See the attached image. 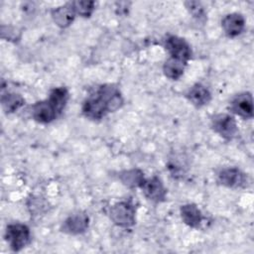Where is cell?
Returning <instances> with one entry per match:
<instances>
[{"label": "cell", "instance_id": "6da1fadb", "mask_svg": "<svg viewBox=\"0 0 254 254\" xmlns=\"http://www.w3.org/2000/svg\"><path fill=\"white\" fill-rule=\"evenodd\" d=\"M124 99L120 89L111 83L99 85L82 102L83 115L91 120H100L108 113L123 106Z\"/></svg>", "mask_w": 254, "mask_h": 254}, {"label": "cell", "instance_id": "7a4b0ae2", "mask_svg": "<svg viewBox=\"0 0 254 254\" xmlns=\"http://www.w3.org/2000/svg\"><path fill=\"white\" fill-rule=\"evenodd\" d=\"M4 237L11 250L19 252L31 242V230L24 223H10L6 226Z\"/></svg>", "mask_w": 254, "mask_h": 254}, {"label": "cell", "instance_id": "3957f363", "mask_svg": "<svg viewBox=\"0 0 254 254\" xmlns=\"http://www.w3.org/2000/svg\"><path fill=\"white\" fill-rule=\"evenodd\" d=\"M110 219L119 227L129 228L136 223V208L130 200H122L109 209Z\"/></svg>", "mask_w": 254, "mask_h": 254}, {"label": "cell", "instance_id": "277c9868", "mask_svg": "<svg viewBox=\"0 0 254 254\" xmlns=\"http://www.w3.org/2000/svg\"><path fill=\"white\" fill-rule=\"evenodd\" d=\"M210 126L224 140L230 141L238 134V126L235 118L228 113H218L211 117Z\"/></svg>", "mask_w": 254, "mask_h": 254}, {"label": "cell", "instance_id": "5b68a950", "mask_svg": "<svg viewBox=\"0 0 254 254\" xmlns=\"http://www.w3.org/2000/svg\"><path fill=\"white\" fill-rule=\"evenodd\" d=\"M164 46L171 58H175L186 63H188L191 58L192 52L190 46L184 38L170 35L166 38Z\"/></svg>", "mask_w": 254, "mask_h": 254}, {"label": "cell", "instance_id": "8992f818", "mask_svg": "<svg viewBox=\"0 0 254 254\" xmlns=\"http://www.w3.org/2000/svg\"><path fill=\"white\" fill-rule=\"evenodd\" d=\"M32 118L41 124H49L56 120L61 114L55 105L48 99L35 102L31 106Z\"/></svg>", "mask_w": 254, "mask_h": 254}, {"label": "cell", "instance_id": "52a82bcc", "mask_svg": "<svg viewBox=\"0 0 254 254\" xmlns=\"http://www.w3.org/2000/svg\"><path fill=\"white\" fill-rule=\"evenodd\" d=\"M217 181L226 188L240 189L246 186L247 176L236 167H226L217 173Z\"/></svg>", "mask_w": 254, "mask_h": 254}, {"label": "cell", "instance_id": "ba28073f", "mask_svg": "<svg viewBox=\"0 0 254 254\" xmlns=\"http://www.w3.org/2000/svg\"><path fill=\"white\" fill-rule=\"evenodd\" d=\"M229 109L243 119H251L254 115L253 97L251 92L245 91L236 94L229 103Z\"/></svg>", "mask_w": 254, "mask_h": 254}, {"label": "cell", "instance_id": "9c48e42d", "mask_svg": "<svg viewBox=\"0 0 254 254\" xmlns=\"http://www.w3.org/2000/svg\"><path fill=\"white\" fill-rule=\"evenodd\" d=\"M89 225V217L86 213L77 211L68 215L61 225V231L69 235L84 233Z\"/></svg>", "mask_w": 254, "mask_h": 254}, {"label": "cell", "instance_id": "30bf717a", "mask_svg": "<svg viewBox=\"0 0 254 254\" xmlns=\"http://www.w3.org/2000/svg\"><path fill=\"white\" fill-rule=\"evenodd\" d=\"M140 189L144 195L153 202H162L167 197V189L165 188L162 180L157 176L145 179Z\"/></svg>", "mask_w": 254, "mask_h": 254}, {"label": "cell", "instance_id": "8fae6325", "mask_svg": "<svg viewBox=\"0 0 254 254\" xmlns=\"http://www.w3.org/2000/svg\"><path fill=\"white\" fill-rule=\"evenodd\" d=\"M221 28L228 38H235L245 29V19L240 13H229L221 20Z\"/></svg>", "mask_w": 254, "mask_h": 254}, {"label": "cell", "instance_id": "7c38bea8", "mask_svg": "<svg viewBox=\"0 0 254 254\" xmlns=\"http://www.w3.org/2000/svg\"><path fill=\"white\" fill-rule=\"evenodd\" d=\"M51 16L54 23L58 27L64 29L72 24L75 19L76 13L71 2H68L62 6L54 8L51 12Z\"/></svg>", "mask_w": 254, "mask_h": 254}, {"label": "cell", "instance_id": "4fadbf2b", "mask_svg": "<svg viewBox=\"0 0 254 254\" xmlns=\"http://www.w3.org/2000/svg\"><path fill=\"white\" fill-rule=\"evenodd\" d=\"M186 96L189 101L195 107H202L208 104L211 100V93L209 89L201 83L193 84L189 89Z\"/></svg>", "mask_w": 254, "mask_h": 254}, {"label": "cell", "instance_id": "5bb4252c", "mask_svg": "<svg viewBox=\"0 0 254 254\" xmlns=\"http://www.w3.org/2000/svg\"><path fill=\"white\" fill-rule=\"evenodd\" d=\"M180 213L185 224L192 228H198L203 220L200 209L194 203H186L181 206Z\"/></svg>", "mask_w": 254, "mask_h": 254}, {"label": "cell", "instance_id": "9a60e30c", "mask_svg": "<svg viewBox=\"0 0 254 254\" xmlns=\"http://www.w3.org/2000/svg\"><path fill=\"white\" fill-rule=\"evenodd\" d=\"M187 64L188 63L184 61L169 57V59L164 63L163 72L167 78L172 80H178L184 74Z\"/></svg>", "mask_w": 254, "mask_h": 254}, {"label": "cell", "instance_id": "2e32d148", "mask_svg": "<svg viewBox=\"0 0 254 254\" xmlns=\"http://www.w3.org/2000/svg\"><path fill=\"white\" fill-rule=\"evenodd\" d=\"M118 179L124 186L130 189H134V188H141L146 178L144 177V173L141 170L130 169V170H125L120 172L118 174Z\"/></svg>", "mask_w": 254, "mask_h": 254}, {"label": "cell", "instance_id": "e0dca14e", "mask_svg": "<svg viewBox=\"0 0 254 254\" xmlns=\"http://www.w3.org/2000/svg\"><path fill=\"white\" fill-rule=\"evenodd\" d=\"M25 104L22 95L15 92H5L1 95V105L5 112L13 113Z\"/></svg>", "mask_w": 254, "mask_h": 254}, {"label": "cell", "instance_id": "ac0fdd59", "mask_svg": "<svg viewBox=\"0 0 254 254\" xmlns=\"http://www.w3.org/2000/svg\"><path fill=\"white\" fill-rule=\"evenodd\" d=\"M69 98V93L66 87L64 86H58L53 88L48 96V99L55 105L57 110L60 114L64 111L67 101Z\"/></svg>", "mask_w": 254, "mask_h": 254}, {"label": "cell", "instance_id": "d6986e66", "mask_svg": "<svg viewBox=\"0 0 254 254\" xmlns=\"http://www.w3.org/2000/svg\"><path fill=\"white\" fill-rule=\"evenodd\" d=\"M76 15L83 18H88L92 15L95 9L94 1H72L71 2Z\"/></svg>", "mask_w": 254, "mask_h": 254}, {"label": "cell", "instance_id": "ffe728a7", "mask_svg": "<svg viewBox=\"0 0 254 254\" xmlns=\"http://www.w3.org/2000/svg\"><path fill=\"white\" fill-rule=\"evenodd\" d=\"M186 8L190 12V14L192 15L193 18H195L199 22H203L206 18L205 11L203 9V6L200 2L197 1H188L185 3Z\"/></svg>", "mask_w": 254, "mask_h": 254}]
</instances>
